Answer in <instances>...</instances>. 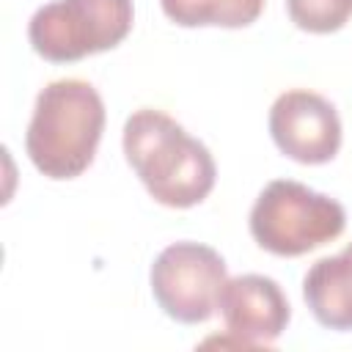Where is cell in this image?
Segmentation results:
<instances>
[{"label":"cell","instance_id":"cell-1","mask_svg":"<svg viewBox=\"0 0 352 352\" xmlns=\"http://www.w3.org/2000/svg\"><path fill=\"white\" fill-rule=\"evenodd\" d=\"M124 154L148 195L170 209L201 204L217 179L209 148L168 113L143 107L124 124Z\"/></svg>","mask_w":352,"mask_h":352},{"label":"cell","instance_id":"cell-2","mask_svg":"<svg viewBox=\"0 0 352 352\" xmlns=\"http://www.w3.org/2000/svg\"><path fill=\"white\" fill-rule=\"evenodd\" d=\"M104 129V102L85 80H55L36 96L25 151L50 179L80 176L96 154Z\"/></svg>","mask_w":352,"mask_h":352},{"label":"cell","instance_id":"cell-3","mask_svg":"<svg viewBox=\"0 0 352 352\" xmlns=\"http://www.w3.org/2000/svg\"><path fill=\"white\" fill-rule=\"evenodd\" d=\"M344 226L346 212L336 198L294 179L270 182L250 209L256 245L275 256H305L341 236Z\"/></svg>","mask_w":352,"mask_h":352},{"label":"cell","instance_id":"cell-4","mask_svg":"<svg viewBox=\"0 0 352 352\" xmlns=\"http://www.w3.org/2000/svg\"><path fill=\"white\" fill-rule=\"evenodd\" d=\"M132 16V0H52L30 16L28 38L44 60L72 63L121 44Z\"/></svg>","mask_w":352,"mask_h":352},{"label":"cell","instance_id":"cell-5","mask_svg":"<svg viewBox=\"0 0 352 352\" xmlns=\"http://www.w3.org/2000/svg\"><path fill=\"white\" fill-rule=\"evenodd\" d=\"M226 280L223 256L201 242H173L151 264V294L182 324L206 322L217 311Z\"/></svg>","mask_w":352,"mask_h":352},{"label":"cell","instance_id":"cell-6","mask_svg":"<svg viewBox=\"0 0 352 352\" xmlns=\"http://www.w3.org/2000/svg\"><path fill=\"white\" fill-rule=\"evenodd\" d=\"M270 135L294 162L322 165L341 148V121L336 107L314 91H286L270 107Z\"/></svg>","mask_w":352,"mask_h":352},{"label":"cell","instance_id":"cell-7","mask_svg":"<svg viewBox=\"0 0 352 352\" xmlns=\"http://www.w3.org/2000/svg\"><path fill=\"white\" fill-rule=\"evenodd\" d=\"M217 308L226 330L245 346H267L278 341L292 319L283 289L272 278L256 272L228 278Z\"/></svg>","mask_w":352,"mask_h":352},{"label":"cell","instance_id":"cell-8","mask_svg":"<svg viewBox=\"0 0 352 352\" xmlns=\"http://www.w3.org/2000/svg\"><path fill=\"white\" fill-rule=\"evenodd\" d=\"M302 297L322 327L352 330V242L338 256L311 264L302 278Z\"/></svg>","mask_w":352,"mask_h":352},{"label":"cell","instance_id":"cell-9","mask_svg":"<svg viewBox=\"0 0 352 352\" xmlns=\"http://www.w3.org/2000/svg\"><path fill=\"white\" fill-rule=\"evenodd\" d=\"M160 6L182 28H248L264 11V0H160Z\"/></svg>","mask_w":352,"mask_h":352},{"label":"cell","instance_id":"cell-10","mask_svg":"<svg viewBox=\"0 0 352 352\" xmlns=\"http://www.w3.org/2000/svg\"><path fill=\"white\" fill-rule=\"evenodd\" d=\"M289 16L300 30L333 33L352 16V0H286Z\"/></svg>","mask_w":352,"mask_h":352}]
</instances>
